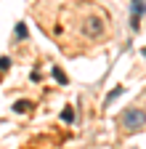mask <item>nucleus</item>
Wrapping results in <instances>:
<instances>
[{
	"label": "nucleus",
	"mask_w": 146,
	"mask_h": 149,
	"mask_svg": "<svg viewBox=\"0 0 146 149\" xmlns=\"http://www.w3.org/2000/svg\"><path fill=\"white\" fill-rule=\"evenodd\" d=\"M130 3H133V16H130V27H133V29H138V27H141V16L146 13V3H143V0H130Z\"/></svg>",
	"instance_id": "nucleus-3"
},
{
	"label": "nucleus",
	"mask_w": 146,
	"mask_h": 149,
	"mask_svg": "<svg viewBox=\"0 0 146 149\" xmlns=\"http://www.w3.org/2000/svg\"><path fill=\"white\" fill-rule=\"evenodd\" d=\"M120 120H122V125H125V128L138 130V128H143V125H146V112H143V109H125Z\"/></svg>",
	"instance_id": "nucleus-1"
},
{
	"label": "nucleus",
	"mask_w": 146,
	"mask_h": 149,
	"mask_svg": "<svg viewBox=\"0 0 146 149\" xmlns=\"http://www.w3.org/2000/svg\"><path fill=\"white\" fill-rule=\"evenodd\" d=\"M61 120H64V123H72V120H75V112H72V107H66V109L61 112Z\"/></svg>",
	"instance_id": "nucleus-6"
},
{
	"label": "nucleus",
	"mask_w": 146,
	"mask_h": 149,
	"mask_svg": "<svg viewBox=\"0 0 146 149\" xmlns=\"http://www.w3.org/2000/svg\"><path fill=\"white\" fill-rule=\"evenodd\" d=\"M141 53H143V56H146V48H143V51H141Z\"/></svg>",
	"instance_id": "nucleus-10"
},
{
	"label": "nucleus",
	"mask_w": 146,
	"mask_h": 149,
	"mask_svg": "<svg viewBox=\"0 0 146 149\" xmlns=\"http://www.w3.org/2000/svg\"><path fill=\"white\" fill-rule=\"evenodd\" d=\"M53 77H56L59 83H66V74H64V72H61L59 67H53Z\"/></svg>",
	"instance_id": "nucleus-8"
},
{
	"label": "nucleus",
	"mask_w": 146,
	"mask_h": 149,
	"mask_svg": "<svg viewBox=\"0 0 146 149\" xmlns=\"http://www.w3.org/2000/svg\"><path fill=\"white\" fill-rule=\"evenodd\" d=\"M85 35L88 37H93V40H98V37L104 35V19L101 16H90V19H85Z\"/></svg>",
	"instance_id": "nucleus-2"
},
{
	"label": "nucleus",
	"mask_w": 146,
	"mask_h": 149,
	"mask_svg": "<svg viewBox=\"0 0 146 149\" xmlns=\"http://www.w3.org/2000/svg\"><path fill=\"white\" fill-rule=\"evenodd\" d=\"M29 109V101H16L13 104V112H27Z\"/></svg>",
	"instance_id": "nucleus-7"
},
{
	"label": "nucleus",
	"mask_w": 146,
	"mask_h": 149,
	"mask_svg": "<svg viewBox=\"0 0 146 149\" xmlns=\"http://www.w3.org/2000/svg\"><path fill=\"white\" fill-rule=\"evenodd\" d=\"M117 96H122V85H120V88H114L112 93H109V96H106V101H104V104H112V101H114Z\"/></svg>",
	"instance_id": "nucleus-5"
},
{
	"label": "nucleus",
	"mask_w": 146,
	"mask_h": 149,
	"mask_svg": "<svg viewBox=\"0 0 146 149\" xmlns=\"http://www.w3.org/2000/svg\"><path fill=\"white\" fill-rule=\"evenodd\" d=\"M11 67V59H8V56H0V72H6Z\"/></svg>",
	"instance_id": "nucleus-9"
},
{
	"label": "nucleus",
	"mask_w": 146,
	"mask_h": 149,
	"mask_svg": "<svg viewBox=\"0 0 146 149\" xmlns=\"http://www.w3.org/2000/svg\"><path fill=\"white\" fill-rule=\"evenodd\" d=\"M13 32H16V37H19V40H27V35H29L24 24H16V29H13Z\"/></svg>",
	"instance_id": "nucleus-4"
}]
</instances>
